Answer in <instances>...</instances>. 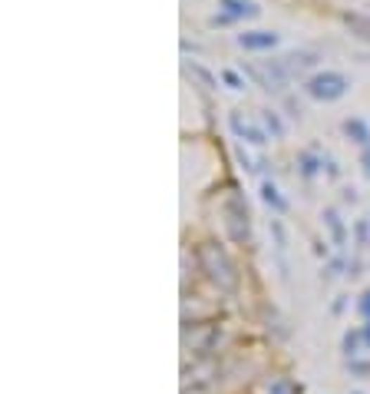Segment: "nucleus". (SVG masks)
Listing matches in <instances>:
<instances>
[{
    "label": "nucleus",
    "instance_id": "f257e3e1",
    "mask_svg": "<svg viewBox=\"0 0 370 394\" xmlns=\"http://www.w3.org/2000/svg\"><path fill=\"white\" fill-rule=\"evenodd\" d=\"M307 97L321 99V103H334L347 93V77L344 73H334V70H324V73H314V77L305 83Z\"/></svg>",
    "mask_w": 370,
    "mask_h": 394
},
{
    "label": "nucleus",
    "instance_id": "f03ea898",
    "mask_svg": "<svg viewBox=\"0 0 370 394\" xmlns=\"http://www.w3.org/2000/svg\"><path fill=\"white\" fill-rule=\"evenodd\" d=\"M202 265H205L208 278L222 288H235V269H231L229 255L222 252L218 245H202Z\"/></svg>",
    "mask_w": 370,
    "mask_h": 394
},
{
    "label": "nucleus",
    "instance_id": "7ed1b4c3",
    "mask_svg": "<svg viewBox=\"0 0 370 394\" xmlns=\"http://www.w3.org/2000/svg\"><path fill=\"white\" fill-rule=\"evenodd\" d=\"M248 73L258 83H262L264 90H284V83L291 80V73H288V66L284 63H264V66H248Z\"/></svg>",
    "mask_w": 370,
    "mask_h": 394
},
{
    "label": "nucleus",
    "instance_id": "20e7f679",
    "mask_svg": "<svg viewBox=\"0 0 370 394\" xmlns=\"http://www.w3.org/2000/svg\"><path fill=\"white\" fill-rule=\"evenodd\" d=\"M225 216H229V229H231V239H245L248 235V212H245V202H241L238 196L229 202V209H225Z\"/></svg>",
    "mask_w": 370,
    "mask_h": 394
},
{
    "label": "nucleus",
    "instance_id": "39448f33",
    "mask_svg": "<svg viewBox=\"0 0 370 394\" xmlns=\"http://www.w3.org/2000/svg\"><path fill=\"white\" fill-rule=\"evenodd\" d=\"M274 44H278V33H272V30L238 33V47H245V50H272Z\"/></svg>",
    "mask_w": 370,
    "mask_h": 394
},
{
    "label": "nucleus",
    "instance_id": "423d86ee",
    "mask_svg": "<svg viewBox=\"0 0 370 394\" xmlns=\"http://www.w3.org/2000/svg\"><path fill=\"white\" fill-rule=\"evenodd\" d=\"M229 123H231V130L238 133L241 140H248V142H255V146H264V133H258L251 123H245L241 120V113H231L229 116Z\"/></svg>",
    "mask_w": 370,
    "mask_h": 394
},
{
    "label": "nucleus",
    "instance_id": "0eeeda50",
    "mask_svg": "<svg viewBox=\"0 0 370 394\" xmlns=\"http://www.w3.org/2000/svg\"><path fill=\"white\" fill-rule=\"evenodd\" d=\"M218 4H222L225 13L235 17V20H238V17H258V7H255L251 0H218Z\"/></svg>",
    "mask_w": 370,
    "mask_h": 394
},
{
    "label": "nucleus",
    "instance_id": "6e6552de",
    "mask_svg": "<svg viewBox=\"0 0 370 394\" xmlns=\"http://www.w3.org/2000/svg\"><path fill=\"white\" fill-rule=\"evenodd\" d=\"M344 20H347V27L354 30V37H360V40L370 44V17L367 13H344Z\"/></svg>",
    "mask_w": 370,
    "mask_h": 394
},
{
    "label": "nucleus",
    "instance_id": "1a4fd4ad",
    "mask_svg": "<svg viewBox=\"0 0 370 394\" xmlns=\"http://www.w3.org/2000/svg\"><path fill=\"white\" fill-rule=\"evenodd\" d=\"M344 133H347L354 142H360V146H370V130L364 120H344Z\"/></svg>",
    "mask_w": 370,
    "mask_h": 394
},
{
    "label": "nucleus",
    "instance_id": "9d476101",
    "mask_svg": "<svg viewBox=\"0 0 370 394\" xmlns=\"http://www.w3.org/2000/svg\"><path fill=\"white\" fill-rule=\"evenodd\" d=\"M284 66H288V73H301L305 66H314V54H291L288 60H284Z\"/></svg>",
    "mask_w": 370,
    "mask_h": 394
},
{
    "label": "nucleus",
    "instance_id": "9b49d317",
    "mask_svg": "<svg viewBox=\"0 0 370 394\" xmlns=\"http://www.w3.org/2000/svg\"><path fill=\"white\" fill-rule=\"evenodd\" d=\"M262 199L274 209V212H284V209H288V202H284V199L278 196V189H274L272 183H264V186H262Z\"/></svg>",
    "mask_w": 370,
    "mask_h": 394
},
{
    "label": "nucleus",
    "instance_id": "f8f14e48",
    "mask_svg": "<svg viewBox=\"0 0 370 394\" xmlns=\"http://www.w3.org/2000/svg\"><path fill=\"white\" fill-rule=\"evenodd\" d=\"M324 219H327V226H331V232H334V239H338V242H344V226H340L338 212H334V209H327V212H324Z\"/></svg>",
    "mask_w": 370,
    "mask_h": 394
},
{
    "label": "nucleus",
    "instance_id": "ddd939ff",
    "mask_svg": "<svg viewBox=\"0 0 370 394\" xmlns=\"http://www.w3.org/2000/svg\"><path fill=\"white\" fill-rule=\"evenodd\" d=\"M189 73L202 80V87H205V90H215V77H212L208 70H202V66H196V63H192V66H189Z\"/></svg>",
    "mask_w": 370,
    "mask_h": 394
},
{
    "label": "nucleus",
    "instance_id": "4468645a",
    "mask_svg": "<svg viewBox=\"0 0 370 394\" xmlns=\"http://www.w3.org/2000/svg\"><path fill=\"white\" fill-rule=\"evenodd\" d=\"M317 166H321V163H317V156H311V153L301 156V173H305V176H314Z\"/></svg>",
    "mask_w": 370,
    "mask_h": 394
},
{
    "label": "nucleus",
    "instance_id": "2eb2a0df",
    "mask_svg": "<svg viewBox=\"0 0 370 394\" xmlns=\"http://www.w3.org/2000/svg\"><path fill=\"white\" fill-rule=\"evenodd\" d=\"M264 123H268V130H272V133H274V136H281V133H284V126H281V120H278V116H274V113H272V110L264 113Z\"/></svg>",
    "mask_w": 370,
    "mask_h": 394
},
{
    "label": "nucleus",
    "instance_id": "dca6fc26",
    "mask_svg": "<svg viewBox=\"0 0 370 394\" xmlns=\"http://www.w3.org/2000/svg\"><path fill=\"white\" fill-rule=\"evenodd\" d=\"M222 80H225V83H229L231 90H241V80H238V73H231V70H225V73H222Z\"/></svg>",
    "mask_w": 370,
    "mask_h": 394
},
{
    "label": "nucleus",
    "instance_id": "f3484780",
    "mask_svg": "<svg viewBox=\"0 0 370 394\" xmlns=\"http://www.w3.org/2000/svg\"><path fill=\"white\" fill-rule=\"evenodd\" d=\"M360 315H367V318H370V292L360 298Z\"/></svg>",
    "mask_w": 370,
    "mask_h": 394
},
{
    "label": "nucleus",
    "instance_id": "a211bd4d",
    "mask_svg": "<svg viewBox=\"0 0 370 394\" xmlns=\"http://www.w3.org/2000/svg\"><path fill=\"white\" fill-rule=\"evenodd\" d=\"M360 163H364V173L370 176V146H364V156H360Z\"/></svg>",
    "mask_w": 370,
    "mask_h": 394
}]
</instances>
